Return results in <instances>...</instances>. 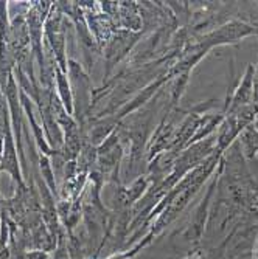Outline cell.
<instances>
[{
	"label": "cell",
	"mask_w": 258,
	"mask_h": 259,
	"mask_svg": "<svg viewBox=\"0 0 258 259\" xmlns=\"http://www.w3.org/2000/svg\"><path fill=\"white\" fill-rule=\"evenodd\" d=\"M16 140L13 137V127L8 129L5 135V143L2 151V158H0V168L7 171L14 180H17L19 185H22L20 169H19V161H17V152H16Z\"/></svg>",
	"instance_id": "obj_1"
},
{
	"label": "cell",
	"mask_w": 258,
	"mask_h": 259,
	"mask_svg": "<svg viewBox=\"0 0 258 259\" xmlns=\"http://www.w3.org/2000/svg\"><path fill=\"white\" fill-rule=\"evenodd\" d=\"M56 82H58V90H59V97L64 106V110L72 113L73 112V103H72V92H70V85L67 82V78L62 72H56Z\"/></svg>",
	"instance_id": "obj_2"
},
{
	"label": "cell",
	"mask_w": 258,
	"mask_h": 259,
	"mask_svg": "<svg viewBox=\"0 0 258 259\" xmlns=\"http://www.w3.org/2000/svg\"><path fill=\"white\" fill-rule=\"evenodd\" d=\"M41 169H42V176L45 177L47 183H49V186H50V190L55 191L56 186H55V180H53V172H52V168L49 164V158H47V157L41 158Z\"/></svg>",
	"instance_id": "obj_3"
},
{
	"label": "cell",
	"mask_w": 258,
	"mask_h": 259,
	"mask_svg": "<svg viewBox=\"0 0 258 259\" xmlns=\"http://www.w3.org/2000/svg\"><path fill=\"white\" fill-rule=\"evenodd\" d=\"M252 106L255 107V112L258 113V67L253 72V90H252Z\"/></svg>",
	"instance_id": "obj_4"
},
{
	"label": "cell",
	"mask_w": 258,
	"mask_h": 259,
	"mask_svg": "<svg viewBox=\"0 0 258 259\" xmlns=\"http://www.w3.org/2000/svg\"><path fill=\"white\" fill-rule=\"evenodd\" d=\"M252 127H253V129H255V131L258 132V118L255 120V123H253V126H252Z\"/></svg>",
	"instance_id": "obj_5"
}]
</instances>
